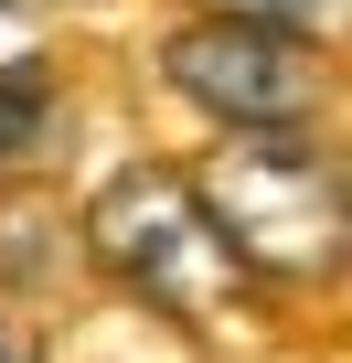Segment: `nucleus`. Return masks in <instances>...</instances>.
Listing matches in <instances>:
<instances>
[{
	"label": "nucleus",
	"mask_w": 352,
	"mask_h": 363,
	"mask_svg": "<svg viewBox=\"0 0 352 363\" xmlns=\"http://www.w3.org/2000/svg\"><path fill=\"white\" fill-rule=\"evenodd\" d=\"M193 193H203V214H214V235H225L235 267H267V278H320V267H341V182H331V160H320L299 128L235 139Z\"/></svg>",
	"instance_id": "f257e3e1"
},
{
	"label": "nucleus",
	"mask_w": 352,
	"mask_h": 363,
	"mask_svg": "<svg viewBox=\"0 0 352 363\" xmlns=\"http://www.w3.org/2000/svg\"><path fill=\"white\" fill-rule=\"evenodd\" d=\"M86 225H96V257L118 278H139L160 310H225L235 278H246L182 171H128V182H107Z\"/></svg>",
	"instance_id": "f03ea898"
},
{
	"label": "nucleus",
	"mask_w": 352,
	"mask_h": 363,
	"mask_svg": "<svg viewBox=\"0 0 352 363\" xmlns=\"http://www.w3.org/2000/svg\"><path fill=\"white\" fill-rule=\"evenodd\" d=\"M160 75L182 86L203 118H225V128H299L310 118V86H320V65H310V43L299 33H278V22H235V11H203V22H182L160 43Z\"/></svg>",
	"instance_id": "7ed1b4c3"
},
{
	"label": "nucleus",
	"mask_w": 352,
	"mask_h": 363,
	"mask_svg": "<svg viewBox=\"0 0 352 363\" xmlns=\"http://www.w3.org/2000/svg\"><path fill=\"white\" fill-rule=\"evenodd\" d=\"M214 11H235V22H278V33H299V43H310V33L341 11V0H214Z\"/></svg>",
	"instance_id": "20e7f679"
},
{
	"label": "nucleus",
	"mask_w": 352,
	"mask_h": 363,
	"mask_svg": "<svg viewBox=\"0 0 352 363\" xmlns=\"http://www.w3.org/2000/svg\"><path fill=\"white\" fill-rule=\"evenodd\" d=\"M0 363H33V331H11V320H0Z\"/></svg>",
	"instance_id": "39448f33"
}]
</instances>
